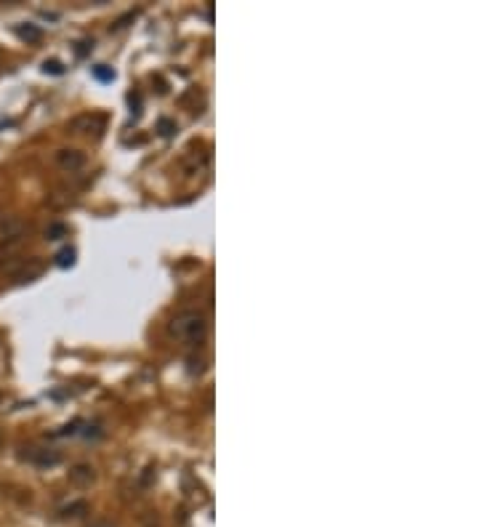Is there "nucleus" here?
Instances as JSON below:
<instances>
[{
    "mask_svg": "<svg viewBox=\"0 0 479 527\" xmlns=\"http://www.w3.org/2000/svg\"><path fill=\"white\" fill-rule=\"evenodd\" d=\"M170 333L187 346H200L205 341V335H208V320H205L203 311L197 309L179 311L170 320Z\"/></svg>",
    "mask_w": 479,
    "mask_h": 527,
    "instance_id": "1",
    "label": "nucleus"
},
{
    "mask_svg": "<svg viewBox=\"0 0 479 527\" xmlns=\"http://www.w3.org/2000/svg\"><path fill=\"white\" fill-rule=\"evenodd\" d=\"M104 128H107V118L101 112H83V115L72 118L67 125V131L75 136H101Z\"/></svg>",
    "mask_w": 479,
    "mask_h": 527,
    "instance_id": "2",
    "label": "nucleus"
},
{
    "mask_svg": "<svg viewBox=\"0 0 479 527\" xmlns=\"http://www.w3.org/2000/svg\"><path fill=\"white\" fill-rule=\"evenodd\" d=\"M27 453H22V458L32 466H40V469H51L56 463H62V453L56 448H24Z\"/></svg>",
    "mask_w": 479,
    "mask_h": 527,
    "instance_id": "3",
    "label": "nucleus"
},
{
    "mask_svg": "<svg viewBox=\"0 0 479 527\" xmlns=\"http://www.w3.org/2000/svg\"><path fill=\"white\" fill-rule=\"evenodd\" d=\"M53 160H56V166L62 168V170H80V168L86 166V155L80 152V149H56V155H53Z\"/></svg>",
    "mask_w": 479,
    "mask_h": 527,
    "instance_id": "4",
    "label": "nucleus"
},
{
    "mask_svg": "<svg viewBox=\"0 0 479 527\" xmlns=\"http://www.w3.org/2000/svg\"><path fill=\"white\" fill-rule=\"evenodd\" d=\"M70 482L75 487H91L96 482V472L94 466H88V463H77V466H72L70 469Z\"/></svg>",
    "mask_w": 479,
    "mask_h": 527,
    "instance_id": "5",
    "label": "nucleus"
},
{
    "mask_svg": "<svg viewBox=\"0 0 479 527\" xmlns=\"http://www.w3.org/2000/svg\"><path fill=\"white\" fill-rule=\"evenodd\" d=\"M14 32H16V38H19L22 43H27V46H35V43L43 40V29H40L38 24H19Z\"/></svg>",
    "mask_w": 479,
    "mask_h": 527,
    "instance_id": "6",
    "label": "nucleus"
},
{
    "mask_svg": "<svg viewBox=\"0 0 479 527\" xmlns=\"http://www.w3.org/2000/svg\"><path fill=\"white\" fill-rule=\"evenodd\" d=\"M88 511V503L86 501H75L70 506H64L59 514H62V519H77V517H83Z\"/></svg>",
    "mask_w": 479,
    "mask_h": 527,
    "instance_id": "7",
    "label": "nucleus"
},
{
    "mask_svg": "<svg viewBox=\"0 0 479 527\" xmlns=\"http://www.w3.org/2000/svg\"><path fill=\"white\" fill-rule=\"evenodd\" d=\"M56 264H59V266H72V264H75V250H72V248H64V250H59V256H56Z\"/></svg>",
    "mask_w": 479,
    "mask_h": 527,
    "instance_id": "8",
    "label": "nucleus"
},
{
    "mask_svg": "<svg viewBox=\"0 0 479 527\" xmlns=\"http://www.w3.org/2000/svg\"><path fill=\"white\" fill-rule=\"evenodd\" d=\"M62 235H67V227H64V224H51L46 229L48 240H62Z\"/></svg>",
    "mask_w": 479,
    "mask_h": 527,
    "instance_id": "9",
    "label": "nucleus"
},
{
    "mask_svg": "<svg viewBox=\"0 0 479 527\" xmlns=\"http://www.w3.org/2000/svg\"><path fill=\"white\" fill-rule=\"evenodd\" d=\"M96 75H99L101 80H112V77H115V72L104 70V64H99V67H96Z\"/></svg>",
    "mask_w": 479,
    "mask_h": 527,
    "instance_id": "10",
    "label": "nucleus"
},
{
    "mask_svg": "<svg viewBox=\"0 0 479 527\" xmlns=\"http://www.w3.org/2000/svg\"><path fill=\"white\" fill-rule=\"evenodd\" d=\"M43 67H46V72L51 70V72H56V75H59V72H62V64H59V62H46V64H43Z\"/></svg>",
    "mask_w": 479,
    "mask_h": 527,
    "instance_id": "11",
    "label": "nucleus"
},
{
    "mask_svg": "<svg viewBox=\"0 0 479 527\" xmlns=\"http://www.w3.org/2000/svg\"><path fill=\"white\" fill-rule=\"evenodd\" d=\"M160 128H163V133H166V136H170V133H173V125H170L168 120H160Z\"/></svg>",
    "mask_w": 479,
    "mask_h": 527,
    "instance_id": "12",
    "label": "nucleus"
},
{
    "mask_svg": "<svg viewBox=\"0 0 479 527\" xmlns=\"http://www.w3.org/2000/svg\"><path fill=\"white\" fill-rule=\"evenodd\" d=\"M91 527H109L107 522H96V525H91Z\"/></svg>",
    "mask_w": 479,
    "mask_h": 527,
    "instance_id": "13",
    "label": "nucleus"
},
{
    "mask_svg": "<svg viewBox=\"0 0 479 527\" xmlns=\"http://www.w3.org/2000/svg\"><path fill=\"white\" fill-rule=\"evenodd\" d=\"M0 445H3V431H0Z\"/></svg>",
    "mask_w": 479,
    "mask_h": 527,
    "instance_id": "14",
    "label": "nucleus"
},
{
    "mask_svg": "<svg viewBox=\"0 0 479 527\" xmlns=\"http://www.w3.org/2000/svg\"><path fill=\"white\" fill-rule=\"evenodd\" d=\"M0 402H3V391H0Z\"/></svg>",
    "mask_w": 479,
    "mask_h": 527,
    "instance_id": "15",
    "label": "nucleus"
},
{
    "mask_svg": "<svg viewBox=\"0 0 479 527\" xmlns=\"http://www.w3.org/2000/svg\"><path fill=\"white\" fill-rule=\"evenodd\" d=\"M0 67H3V59H0Z\"/></svg>",
    "mask_w": 479,
    "mask_h": 527,
    "instance_id": "16",
    "label": "nucleus"
}]
</instances>
